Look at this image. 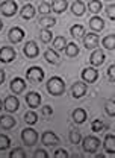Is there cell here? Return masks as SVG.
<instances>
[{"instance_id":"36","label":"cell","mask_w":115,"mask_h":158,"mask_svg":"<svg viewBox=\"0 0 115 158\" xmlns=\"http://www.w3.org/2000/svg\"><path fill=\"white\" fill-rule=\"evenodd\" d=\"M38 11L42 14V15H49V12L52 11V5L47 3V2H41L38 6Z\"/></svg>"},{"instance_id":"1","label":"cell","mask_w":115,"mask_h":158,"mask_svg":"<svg viewBox=\"0 0 115 158\" xmlns=\"http://www.w3.org/2000/svg\"><path fill=\"white\" fill-rule=\"evenodd\" d=\"M46 87H47V91L52 96H61V94L65 93V82H64V79L59 78V76H52L47 81Z\"/></svg>"},{"instance_id":"3","label":"cell","mask_w":115,"mask_h":158,"mask_svg":"<svg viewBox=\"0 0 115 158\" xmlns=\"http://www.w3.org/2000/svg\"><path fill=\"white\" fill-rule=\"evenodd\" d=\"M26 78L29 82L32 84H38L44 79V70L38 67V65H34V67H29L27 72H26Z\"/></svg>"},{"instance_id":"26","label":"cell","mask_w":115,"mask_h":158,"mask_svg":"<svg viewBox=\"0 0 115 158\" xmlns=\"http://www.w3.org/2000/svg\"><path fill=\"white\" fill-rule=\"evenodd\" d=\"M70 34L74 38H82V37H85V27L82 24H73L70 27Z\"/></svg>"},{"instance_id":"35","label":"cell","mask_w":115,"mask_h":158,"mask_svg":"<svg viewBox=\"0 0 115 158\" xmlns=\"http://www.w3.org/2000/svg\"><path fill=\"white\" fill-rule=\"evenodd\" d=\"M11 146V138L5 134H0V151H5Z\"/></svg>"},{"instance_id":"16","label":"cell","mask_w":115,"mask_h":158,"mask_svg":"<svg viewBox=\"0 0 115 158\" xmlns=\"http://www.w3.org/2000/svg\"><path fill=\"white\" fill-rule=\"evenodd\" d=\"M71 117H73V122H74V123L83 125V123L86 122V118H88V114H86V111H85L83 108H76V110L73 111Z\"/></svg>"},{"instance_id":"29","label":"cell","mask_w":115,"mask_h":158,"mask_svg":"<svg viewBox=\"0 0 115 158\" xmlns=\"http://www.w3.org/2000/svg\"><path fill=\"white\" fill-rule=\"evenodd\" d=\"M70 141L73 143V144H79L80 141H82V134H80V131L77 129V128H71L70 129Z\"/></svg>"},{"instance_id":"44","label":"cell","mask_w":115,"mask_h":158,"mask_svg":"<svg viewBox=\"0 0 115 158\" xmlns=\"http://www.w3.org/2000/svg\"><path fill=\"white\" fill-rule=\"evenodd\" d=\"M3 82H5V72L0 69V85H2Z\"/></svg>"},{"instance_id":"22","label":"cell","mask_w":115,"mask_h":158,"mask_svg":"<svg viewBox=\"0 0 115 158\" xmlns=\"http://www.w3.org/2000/svg\"><path fill=\"white\" fill-rule=\"evenodd\" d=\"M44 59L49 62V64H59V55L55 49H47L44 52Z\"/></svg>"},{"instance_id":"9","label":"cell","mask_w":115,"mask_h":158,"mask_svg":"<svg viewBox=\"0 0 115 158\" xmlns=\"http://www.w3.org/2000/svg\"><path fill=\"white\" fill-rule=\"evenodd\" d=\"M8 38L11 43H14V44H17V43H21V40L24 38V31L18 27V26H14V27H11L9 29V32H8Z\"/></svg>"},{"instance_id":"14","label":"cell","mask_w":115,"mask_h":158,"mask_svg":"<svg viewBox=\"0 0 115 158\" xmlns=\"http://www.w3.org/2000/svg\"><path fill=\"white\" fill-rule=\"evenodd\" d=\"M89 62L93 67H98L105 62V52L101 49H94V52L89 56Z\"/></svg>"},{"instance_id":"17","label":"cell","mask_w":115,"mask_h":158,"mask_svg":"<svg viewBox=\"0 0 115 158\" xmlns=\"http://www.w3.org/2000/svg\"><path fill=\"white\" fill-rule=\"evenodd\" d=\"M11 90L15 93V94H20V93H23L24 90H26V82H24V79L21 78H14L11 81Z\"/></svg>"},{"instance_id":"24","label":"cell","mask_w":115,"mask_h":158,"mask_svg":"<svg viewBox=\"0 0 115 158\" xmlns=\"http://www.w3.org/2000/svg\"><path fill=\"white\" fill-rule=\"evenodd\" d=\"M67 8H68V2L67 0H53L52 2V9L55 12H58V14H62Z\"/></svg>"},{"instance_id":"39","label":"cell","mask_w":115,"mask_h":158,"mask_svg":"<svg viewBox=\"0 0 115 158\" xmlns=\"http://www.w3.org/2000/svg\"><path fill=\"white\" fill-rule=\"evenodd\" d=\"M106 15L112 21H115V5H108L106 6Z\"/></svg>"},{"instance_id":"45","label":"cell","mask_w":115,"mask_h":158,"mask_svg":"<svg viewBox=\"0 0 115 158\" xmlns=\"http://www.w3.org/2000/svg\"><path fill=\"white\" fill-rule=\"evenodd\" d=\"M2 29H3V21L0 20V31H2Z\"/></svg>"},{"instance_id":"12","label":"cell","mask_w":115,"mask_h":158,"mask_svg":"<svg viewBox=\"0 0 115 158\" xmlns=\"http://www.w3.org/2000/svg\"><path fill=\"white\" fill-rule=\"evenodd\" d=\"M98 35L94 34V32H91V34H86L85 37H83V44H85V47L86 49H89V50H94L98 47Z\"/></svg>"},{"instance_id":"28","label":"cell","mask_w":115,"mask_h":158,"mask_svg":"<svg viewBox=\"0 0 115 158\" xmlns=\"http://www.w3.org/2000/svg\"><path fill=\"white\" fill-rule=\"evenodd\" d=\"M65 53H67V56L68 58H74L79 55V46H77L76 43H70V44H67V47H65Z\"/></svg>"},{"instance_id":"23","label":"cell","mask_w":115,"mask_h":158,"mask_svg":"<svg viewBox=\"0 0 115 158\" xmlns=\"http://www.w3.org/2000/svg\"><path fill=\"white\" fill-rule=\"evenodd\" d=\"M89 26H91V29H93L94 32H100V31H103V27H105V20L100 19L98 15H94L93 19L89 20Z\"/></svg>"},{"instance_id":"40","label":"cell","mask_w":115,"mask_h":158,"mask_svg":"<svg viewBox=\"0 0 115 158\" xmlns=\"http://www.w3.org/2000/svg\"><path fill=\"white\" fill-rule=\"evenodd\" d=\"M53 155H55L56 158H68V152L64 151V149H56Z\"/></svg>"},{"instance_id":"11","label":"cell","mask_w":115,"mask_h":158,"mask_svg":"<svg viewBox=\"0 0 115 158\" xmlns=\"http://www.w3.org/2000/svg\"><path fill=\"white\" fill-rule=\"evenodd\" d=\"M82 79L88 84H93L98 79V72H97L94 67H86L82 70Z\"/></svg>"},{"instance_id":"10","label":"cell","mask_w":115,"mask_h":158,"mask_svg":"<svg viewBox=\"0 0 115 158\" xmlns=\"http://www.w3.org/2000/svg\"><path fill=\"white\" fill-rule=\"evenodd\" d=\"M3 106H5V110L8 111V113H15L17 110L20 108V100L15 96H8V98L5 99V102H3Z\"/></svg>"},{"instance_id":"37","label":"cell","mask_w":115,"mask_h":158,"mask_svg":"<svg viewBox=\"0 0 115 158\" xmlns=\"http://www.w3.org/2000/svg\"><path fill=\"white\" fill-rule=\"evenodd\" d=\"M91 129H93L94 132L103 131V129H105V122H101L100 118H96V120L93 122V125H91Z\"/></svg>"},{"instance_id":"30","label":"cell","mask_w":115,"mask_h":158,"mask_svg":"<svg viewBox=\"0 0 115 158\" xmlns=\"http://www.w3.org/2000/svg\"><path fill=\"white\" fill-rule=\"evenodd\" d=\"M67 40H65V37H56V38L53 40V49H58V52L59 50H65V47H67Z\"/></svg>"},{"instance_id":"7","label":"cell","mask_w":115,"mask_h":158,"mask_svg":"<svg viewBox=\"0 0 115 158\" xmlns=\"http://www.w3.org/2000/svg\"><path fill=\"white\" fill-rule=\"evenodd\" d=\"M15 56H17V53H15V50H14L12 47L3 46V47L0 49V61H2V62L9 64V62H12V61L15 59Z\"/></svg>"},{"instance_id":"41","label":"cell","mask_w":115,"mask_h":158,"mask_svg":"<svg viewBox=\"0 0 115 158\" xmlns=\"http://www.w3.org/2000/svg\"><path fill=\"white\" fill-rule=\"evenodd\" d=\"M108 78L111 79L112 82H115V64L109 65V69H108Z\"/></svg>"},{"instance_id":"46","label":"cell","mask_w":115,"mask_h":158,"mask_svg":"<svg viewBox=\"0 0 115 158\" xmlns=\"http://www.w3.org/2000/svg\"><path fill=\"white\" fill-rule=\"evenodd\" d=\"M2 106H3V103H2V100H0V111H2Z\"/></svg>"},{"instance_id":"25","label":"cell","mask_w":115,"mask_h":158,"mask_svg":"<svg viewBox=\"0 0 115 158\" xmlns=\"http://www.w3.org/2000/svg\"><path fill=\"white\" fill-rule=\"evenodd\" d=\"M39 24H41V27H44V29L53 27V26L56 24V19H55V17H49V15H42V17L39 19Z\"/></svg>"},{"instance_id":"2","label":"cell","mask_w":115,"mask_h":158,"mask_svg":"<svg viewBox=\"0 0 115 158\" xmlns=\"http://www.w3.org/2000/svg\"><path fill=\"white\" fill-rule=\"evenodd\" d=\"M18 11V5L15 0H5L2 5H0V12L5 15V17H14Z\"/></svg>"},{"instance_id":"8","label":"cell","mask_w":115,"mask_h":158,"mask_svg":"<svg viewBox=\"0 0 115 158\" xmlns=\"http://www.w3.org/2000/svg\"><path fill=\"white\" fill-rule=\"evenodd\" d=\"M23 52H24V55H26L27 58H37L39 55V47L34 40H30V41H27V43L24 44Z\"/></svg>"},{"instance_id":"4","label":"cell","mask_w":115,"mask_h":158,"mask_svg":"<svg viewBox=\"0 0 115 158\" xmlns=\"http://www.w3.org/2000/svg\"><path fill=\"white\" fill-rule=\"evenodd\" d=\"M21 140L26 146H35V143L38 141V132L34 128H24L21 131Z\"/></svg>"},{"instance_id":"43","label":"cell","mask_w":115,"mask_h":158,"mask_svg":"<svg viewBox=\"0 0 115 158\" xmlns=\"http://www.w3.org/2000/svg\"><path fill=\"white\" fill-rule=\"evenodd\" d=\"M34 157L35 158H47L49 155H47V152H46V151L38 149V151H35V152H34Z\"/></svg>"},{"instance_id":"34","label":"cell","mask_w":115,"mask_h":158,"mask_svg":"<svg viewBox=\"0 0 115 158\" xmlns=\"http://www.w3.org/2000/svg\"><path fill=\"white\" fill-rule=\"evenodd\" d=\"M52 37H53V34L49 31V29H41V32H39V38H41V41L42 43H50L52 41Z\"/></svg>"},{"instance_id":"32","label":"cell","mask_w":115,"mask_h":158,"mask_svg":"<svg viewBox=\"0 0 115 158\" xmlns=\"http://www.w3.org/2000/svg\"><path fill=\"white\" fill-rule=\"evenodd\" d=\"M24 122L27 123V125H35L37 122H38V114L35 113V111H27L26 114H24Z\"/></svg>"},{"instance_id":"21","label":"cell","mask_w":115,"mask_h":158,"mask_svg":"<svg viewBox=\"0 0 115 158\" xmlns=\"http://www.w3.org/2000/svg\"><path fill=\"white\" fill-rule=\"evenodd\" d=\"M85 9H86V6H85V3H83L82 0H76V2H73V5H71V12H73L76 17H82V15L85 14Z\"/></svg>"},{"instance_id":"42","label":"cell","mask_w":115,"mask_h":158,"mask_svg":"<svg viewBox=\"0 0 115 158\" xmlns=\"http://www.w3.org/2000/svg\"><path fill=\"white\" fill-rule=\"evenodd\" d=\"M42 114H44V116H47V117H50V116L53 114L52 106H50V105H44V106H42Z\"/></svg>"},{"instance_id":"6","label":"cell","mask_w":115,"mask_h":158,"mask_svg":"<svg viewBox=\"0 0 115 158\" xmlns=\"http://www.w3.org/2000/svg\"><path fill=\"white\" fill-rule=\"evenodd\" d=\"M86 90H88V85H86V82L83 81H77L74 82L73 85H71V96L74 99H80L83 98L85 94H86Z\"/></svg>"},{"instance_id":"33","label":"cell","mask_w":115,"mask_h":158,"mask_svg":"<svg viewBox=\"0 0 115 158\" xmlns=\"http://www.w3.org/2000/svg\"><path fill=\"white\" fill-rule=\"evenodd\" d=\"M105 111H106V114H108V116L115 117V100L114 99L106 100V103H105Z\"/></svg>"},{"instance_id":"15","label":"cell","mask_w":115,"mask_h":158,"mask_svg":"<svg viewBox=\"0 0 115 158\" xmlns=\"http://www.w3.org/2000/svg\"><path fill=\"white\" fill-rule=\"evenodd\" d=\"M26 103L30 106V108H38L39 105H41V96H39V93L37 91H30V93H27L26 94Z\"/></svg>"},{"instance_id":"20","label":"cell","mask_w":115,"mask_h":158,"mask_svg":"<svg viewBox=\"0 0 115 158\" xmlns=\"http://www.w3.org/2000/svg\"><path fill=\"white\" fill-rule=\"evenodd\" d=\"M35 14H37V9H35L34 5H30V3H27V5H24V6L21 8V17L24 20L34 19Z\"/></svg>"},{"instance_id":"31","label":"cell","mask_w":115,"mask_h":158,"mask_svg":"<svg viewBox=\"0 0 115 158\" xmlns=\"http://www.w3.org/2000/svg\"><path fill=\"white\" fill-rule=\"evenodd\" d=\"M101 8H103V5H101L100 0H91V2L88 3V9H89V12H93V14L100 12Z\"/></svg>"},{"instance_id":"13","label":"cell","mask_w":115,"mask_h":158,"mask_svg":"<svg viewBox=\"0 0 115 158\" xmlns=\"http://www.w3.org/2000/svg\"><path fill=\"white\" fill-rule=\"evenodd\" d=\"M42 144L44 146H56L58 143L61 141L59 137H58L56 134L53 132V131H46L44 134H42Z\"/></svg>"},{"instance_id":"38","label":"cell","mask_w":115,"mask_h":158,"mask_svg":"<svg viewBox=\"0 0 115 158\" xmlns=\"http://www.w3.org/2000/svg\"><path fill=\"white\" fill-rule=\"evenodd\" d=\"M11 158H24L26 157V152L21 149V148H17V149H12L11 154H9Z\"/></svg>"},{"instance_id":"27","label":"cell","mask_w":115,"mask_h":158,"mask_svg":"<svg viewBox=\"0 0 115 158\" xmlns=\"http://www.w3.org/2000/svg\"><path fill=\"white\" fill-rule=\"evenodd\" d=\"M103 47L108 49V50H115V35L114 34H109L108 37H105L101 41Z\"/></svg>"},{"instance_id":"19","label":"cell","mask_w":115,"mask_h":158,"mask_svg":"<svg viewBox=\"0 0 115 158\" xmlns=\"http://www.w3.org/2000/svg\"><path fill=\"white\" fill-rule=\"evenodd\" d=\"M15 118L12 117V116H9V114H6V116H0V128L2 129H11V128H14L15 126Z\"/></svg>"},{"instance_id":"18","label":"cell","mask_w":115,"mask_h":158,"mask_svg":"<svg viewBox=\"0 0 115 158\" xmlns=\"http://www.w3.org/2000/svg\"><path fill=\"white\" fill-rule=\"evenodd\" d=\"M103 148L108 154H115V135L108 134L103 140Z\"/></svg>"},{"instance_id":"5","label":"cell","mask_w":115,"mask_h":158,"mask_svg":"<svg viewBox=\"0 0 115 158\" xmlns=\"http://www.w3.org/2000/svg\"><path fill=\"white\" fill-rule=\"evenodd\" d=\"M83 151L88 152V154H96L97 149L100 148V140L97 137H93V135H88V137L83 138Z\"/></svg>"}]
</instances>
